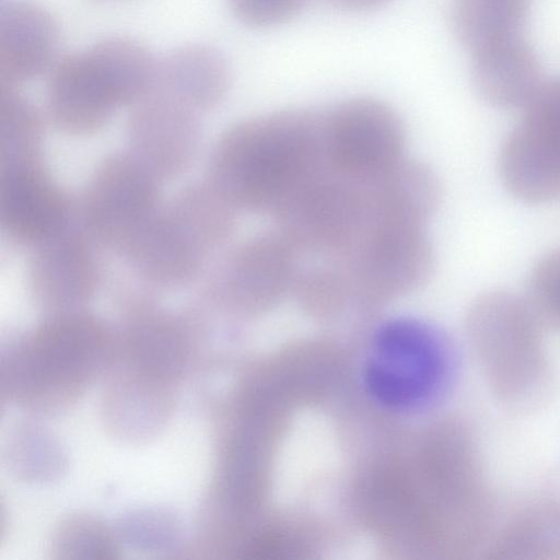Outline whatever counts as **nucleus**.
I'll list each match as a JSON object with an SVG mask.
<instances>
[{"instance_id": "17", "label": "nucleus", "mask_w": 560, "mask_h": 560, "mask_svg": "<svg viewBox=\"0 0 560 560\" xmlns=\"http://www.w3.org/2000/svg\"><path fill=\"white\" fill-rule=\"evenodd\" d=\"M54 16L28 0H7L0 8V88L20 89L47 74L58 56Z\"/></svg>"}, {"instance_id": "22", "label": "nucleus", "mask_w": 560, "mask_h": 560, "mask_svg": "<svg viewBox=\"0 0 560 560\" xmlns=\"http://www.w3.org/2000/svg\"><path fill=\"white\" fill-rule=\"evenodd\" d=\"M9 469L19 478L48 481L65 470L66 456L58 441L34 423H18L7 439Z\"/></svg>"}, {"instance_id": "13", "label": "nucleus", "mask_w": 560, "mask_h": 560, "mask_svg": "<svg viewBox=\"0 0 560 560\" xmlns=\"http://www.w3.org/2000/svg\"><path fill=\"white\" fill-rule=\"evenodd\" d=\"M499 170L505 188L517 199L560 200V84L530 98L503 142Z\"/></svg>"}, {"instance_id": "24", "label": "nucleus", "mask_w": 560, "mask_h": 560, "mask_svg": "<svg viewBox=\"0 0 560 560\" xmlns=\"http://www.w3.org/2000/svg\"><path fill=\"white\" fill-rule=\"evenodd\" d=\"M301 267L292 293L299 302L313 312H332L349 300H354L352 287L342 266L332 259Z\"/></svg>"}, {"instance_id": "8", "label": "nucleus", "mask_w": 560, "mask_h": 560, "mask_svg": "<svg viewBox=\"0 0 560 560\" xmlns=\"http://www.w3.org/2000/svg\"><path fill=\"white\" fill-rule=\"evenodd\" d=\"M337 260L350 280L354 300L378 304L421 287L433 268L424 224L372 215L354 244Z\"/></svg>"}, {"instance_id": "10", "label": "nucleus", "mask_w": 560, "mask_h": 560, "mask_svg": "<svg viewBox=\"0 0 560 560\" xmlns=\"http://www.w3.org/2000/svg\"><path fill=\"white\" fill-rule=\"evenodd\" d=\"M156 177L132 155H113L96 168L82 200L84 232L128 258L160 209Z\"/></svg>"}, {"instance_id": "9", "label": "nucleus", "mask_w": 560, "mask_h": 560, "mask_svg": "<svg viewBox=\"0 0 560 560\" xmlns=\"http://www.w3.org/2000/svg\"><path fill=\"white\" fill-rule=\"evenodd\" d=\"M275 219L301 257L338 259L371 219L370 184L328 168Z\"/></svg>"}, {"instance_id": "15", "label": "nucleus", "mask_w": 560, "mask_h": 560, "mask_svg": "<svg viewBox=\"0 0 560 560\" xmlns=\"http://www.w3.org/2000/svg\"><path fill=\"white\" fill-rule=\"evenodd\" d=\"M68 214L39 153L0 160V222L9 237L36 246L67 228Z\"/></svg>"}, {"instance_id": "4", "label": "nucleus", "mask_w": 560, "mask_h": 560, "mask_svg": "<svg viewBox=\"0 0 560 560\" xmlns=\"http://www.w3.org/2000/svg\"><path fill=\"white\" fill-rule=\"evenodd\" d=\"M542 320L525 295L480 294L466 317L469 345L492 397L511 411L542 408L556 390V373Z\"/></svg>"}, {"instance_id": "23", "label": "nucleus", "mask_w": 560, "mask_h": 560, "mask_svg": "<svg viewBox=\"0 0 560 560\" xmlns=\"http://www.w3.org/2000/svg\"><path fill=\"white\" fill-rule=\"evenodd\" d=\"M42 116L20 89L0 88V160L39 153Z\"/></svg>"}, {"instance_id": "26", "label": "nucleus", "mask_w": 560, "mask_h": 560, "mask_svg": "<svg viewBox=\"0 0 560 560\" xmlns=\"http://www.w3.org/2000/svg\"><path fill=\"white\" fill-rule=\"evenodd\" d=\"M117 532L120 539L124 537L139 548L160 549L177 541L179 523L165 510H138L121 517Z\"/></svg>"}, {"instance_id": "18", "label": "nucleus", "mask_w": 560, "mask_h": 560, "mask_svg": "<svg viewBox=\"0 0 560 560\" xmlns=\"http://www.w3.org/2000/svg\"><path fill=\"white\" fill-rule=\"evenodd\" d=\"M230 80V67L222 54L205 45H186L158 59L152 85L205 113L222 102Z\"/></svg>"}, {"instance_id": "21", "label": "nucleus", "mask_w": 560, "mask_h": 560, "mask_svg": "<svg viewBox=\"0 0 560 560\" xmlns=\"http://www.w3.org/2000/svg\"><path fill=\"white\" fill-rule=\"evenodd\" d=\"M120 537L103 518L74 512L62 517L55 526L50 552L59 560H115L118 559Z\"/></svg>"}, {"instance_id": "12", "label": "nucleus", "mask_w": 560, "mask_h": 560, "mask_svg": "<svg viewBox=\"0 0 560 560\" xmlns=\"http://www.w3.org/2000/svg\"><path fill=\"white\" fill-rule=\"evenodd\" d=\"M301 258L277 229L257 234L225 257L212 281L210 299L233 314L262 312L292 292Z\"/></svg>"}, {"instance_id": "14", "label": "nucleus", "mask_w": 560, "mask_h": 560, "mask_svg": "<svg viewBox=\"0 0 560 560\" xmlns=\"http://www.w3.org/2000/svg\"><path fill=\"white\" fill-rule=\"evenodd\" d=\"M200 114L176 95L151 85L131 106L128 137L132 156L156 178L179 175L197 153Z\"/></svg>"}, {"instance_id": "1", "label": "nucleus", "mask_w": 560, "mask_h": 560, "mask_svg": "<svg viewBox=\"0 0 560 560\" xmlns=\"http://www.w3.org/2000/svg\"><path fill=\"white\" fill-rule=\"evenodd\" d=\"M205 330L145 300L122 310L101 376V416L107 432L141 444L171 421L180 387L197 364Z\"/></svg>"}, {"instance_id": "3", "label": "nucleus", "mask_w": 560, "mask_h": 560, "mask_svg": "<svg viewBox=\"0 0 560 560\" xmlns=\"http://www.w3.org/2000/svg\"><path fill=\"white\" fill-rule=\"evenodd\" d=\"M112 328L82 310L48 314L1 352V400L30 416L72 408L101 380Z\"/></svg>"}, {"instance_id": "19", "label": "nucleus", "mask_w": 560, "mask_h": 560, "mask_svg": "<svg viewBox=\"0 0 560 560\" xmlns=\"http://www.w3.org/2000/svg\"><path fill=\"white\" fill-rule=\"evenodd\" d=\"M485 551L491 560H560V501L520 508L495 526Z\"/></svg>"}, {"instance_id": "25", "label": "nucleus", "mask_w": 560, "mask_h": 560, "mask_svg": "<svg viewBox=\"0 0 560 560\" xmlns=\"http://www.w3.org/2000/svg\"><path fill=\"white\" fill-rule=\"evenodd\" d=\"M525 298L548 329L560 331V247L535 264Z\"/></svg>"}, {"instance_id": "20", "label": "nucleus", "mask_w": 560, "mask_h": 560, "mask_svg": "<svg viewBox=\"0 0 560 560\" xmlns=\"http://www.w3.org/2000/svg\"><path fill=\"white\" fill-rule=\"evenodd\" d=\"M441 187L425 164L405 159L382 178L371 184L373 214L407 219L420 223L435 211Z\"/></svg>"}, {"instance_id": "27", "label": "nucleus", "mask_w": 560, "mask_h": 560, "mask_svg": "<svg viewBox=\"0 0 560 560\" xmlns=\"http://www.w3.org/2000/svg\"><path fill=\"white\" fill-rule=\"evenodd\" d=\"M306 0H229L234 15L253 27L285 23L303 8Z\"/></svg>"}, {"instance_id": "6", "label": "nucleus", "mask_w": 560, "mask_h": 560, "mask_svg": "<svg viewBox=\"0 0 560 560\" xmlns=\"http://www.w3.org/2000/svg\"><path fill=\"white\" fill-rule=\"evenodd\" d=\"M455 370L454 349L444 334L421 320L396 318L375 332L364 381L378 402L409 409L442 397Z\"/></svg>"}, {"instance_id": "5", "label": "nucleus", "mask_w": 560, "mask_h": 560, "mask_svg": "<svg viewBox=\"0 0 560 560\" xmlns=\"http://www.w3.org/2000/svg\"><path fill=\"white\" fill-rule=\"evenodd\" d=\"M235 210L208 184H195L161 207L128 259L150 283L173 288L188 282L207 256L232 234Z\"/></svg>"}, {"instance_id": "28", "label": "nucleus", "mask_w": 560, "mask_h": 560, "mask_svg": "<svg viewBox=\"0 0 560 560\" xmlns=\"http://www.w3.org/2000/svg\"><path fill=\"white\" fill-rule=\"evenodd\" d=\"M335 5L350 11H369L383 7L390 0H329Z\"/></svg>"}, {"instance_id": "2", "label": "nucleus", "mask_w": 560, "mask_h": 560, "mask_svg": "<svg viewBox=\"0 0 560 560\" xmlns=\"http://www.w3.org/2000/svg\"><path fill=\"white\" fill-rule=\"evenodd\" d=\"M328 168L323 116L282 110L230 127L213 148L209 183L235 209L276 218Z\"/></svg>"}, {"instance_id": "7", "label": "nucleus", "mask_w": 560, "mask_h": 560, "mask_svg": "<svg viewBox=\"0 0 560 560\" xmlns=\"http://www.w3.org/2000/svg\"><path fill=\"white\" fill-rule=\"evenodd\" d=\"M47 115L60 131L91 135L106 125L119 106H131L136 90L131 71L104 39L85 51L58 57L47 73Z\"/></svg>"}, {"instance_id": "16", "label": "nucleus", "mask_w": 560, "mask_h": 560, "mask_svg": "<svg viewBox=\"0 0 560 560\" xmlns=\"http://www.w3.org/2000/svg\"><path fill=\"white\" fill-rule=\"evenodd\" d=\"M95 244L68 226L36 245L28 267L30 293L48 314L81 310L100 283Z\"/></svg>"}, {"instance_id": "11", "label": "nucleus", "mask_w": 560, "mask_h": 560, "mask_svg": "<svg viewBox=\"0 0 560 560\" xmlns=\"http://www.w3.org/2000/svg\"><path fill=\"white\" fill-rule=\"evenodd\" d=\"M328 167L363 184L385 176L405 158V130L386 104L368 97L352 98L323 116Z\"/></svg>"}]
</instances>
